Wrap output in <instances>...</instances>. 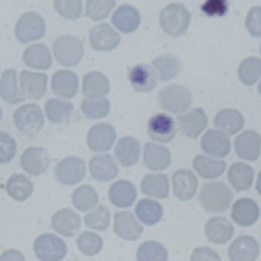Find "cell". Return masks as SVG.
Returning <instances> with one entry per match:
<instances>
[{
    "label": "cell",
    "mask_w": 261,
    "mask_h": 261,
    "mask_svg": "<svg viewBox=\"0 0 261 261\" xmlns=\"http://www.w3.org/2000/svg\"><path fill=\"white\" fill-rule=\"evenodd\" d=\"M148 135L157 142H170L175 135V123L171 116L165 113H156L148 121Z\"/></svg>",
    "instance_id": "cell-9"
},
{
    "label": "cell",
    "mask_w": 261,
    "mask_h": 261,
    "mask_svg": "<svg viewBox=\"0 0 261 261\" xmlns=\"http://www.w3.org/2000/svg\"><path fill=\"white\" fill-rule=\"evenodd\" d=\"M258 92H259V94L261 95V81L259 82V85H258Z\"/></svg>",
    "instance_id": "cell-55"
},
{
    "label": "cell",
    "mask_w": 261,
    "mask_h": 261,
    "mask_svg": "<svg viewBox=\"0 0 261 261\" xmlns=\"http://www.w3.org/2000/svg\"><path fill=\"white\" fill-rule=\"evenodd\" d=\"M201 8L208 16H222L227 11V2L224 0H207Z\"/></svg>",
    "instance_id": "cell-51"
},
{
    "label": "cell",
    "mask_w": 261,
    "mask_h": 261,
    "mask_svg": "<svg viewBox=\"0 0 261 261\" xmlns=\"http://www.w3.org/2000/svg\"><path fill=\"white\" fill-rule=\"evenodd\" d=\"M98 194L96 190L89 186L83 185L76 188L71 196L73 206L80 211H88L96 206L98 203Z\"/></svg>",
    "instance_id": "cell-40"
},
{
    "label": "cell",
    "mask_w": 261,
    "mask_h": 261,
    "mask_svg": "<svg viewBox=\"0 0 261 261\" xmlns=\"http://www.w3.org/2000/svg\"><path fill=\"white\" fill-rule=\"evenodd\" d=\"M110 84L100 71H90L83 79V94L87 99H100L109 93Z\"/></svg>",
    "instance_id": "cell-25"
},
{
    "label": "cell",
    "mask_w": 261,
    "mask_h": 261,
    "mask_svg": "<svg viewBox=\"0 0 261 261\" xmlns=\"http://www.w3.org/2000/svg\"><path fill=\"white\" fill-rule=\"evenodd\" d=\"M45 34V21L37 12H25L15 24V36L22 43H29L41 39Z\"/></svg>",
    "instance_id": "cell-7"
},
{
    "label": "cell",
    "mask_w": 261,
    "mask_h": 261,
    "mask_svg": "<svg viewBox=\"0 0 261 261\" xmlns=\"http://www.w3.org/2000/svg\"><path fill=\"white\" fill-rule=\"evenodd\" d=\"M232 197L230 189L224 182L211 181L202 186L199 201L206 211L221 213L229 207Z\"/></svg>",
    "instance_id": "cell-1"
},
{
    "label": "cell",
    "mask_w": 261,
    "mask_h": 261,
    "mask_svg": "<svg viewBox=\"0 0 261 261\" xmlns=\"http://www.w3.org/2000/svg\"><path fill=\"white\" fill-rule=\"evenodd\" d=\"M114 5V0H88L86 14L93 20H100L107 17Z\"/></svg>",
    "instance_id": "cell-47"
},
{
    "label": "cell",
    "mask_w": 261,
    "mask_h": 261,
    "mask_svg": "<svg viewBox=\"0 0 261 261\" xmlns=\"http://www.w3.org/2000/svg\"><path fill=\"white\" fill-rule=\"evenodd\" d=\"M108 197L114 206L125 208L132 206L135 202L137 198V190L130 181L119 179L110 186Z\"/></svg>",
    "instance_id": "cell-27"
},
{
    "label": "cell",
    "mask_w": 261,
    "mask_h": 261,
    "mask_svg": "<svg viewBox=\"0 0 261 261\" xmlns=\"http://www.w3.org/2000/svg\"><path fill=\"white\" fill-rule=\"evenodd\" d=\"M50 158L48 152L40 147L28 148L20 157L21 167L31 175L43 173L48 168Z\"/></svg>",
    "instance_id": "cell-20"
},
{
    "label": "cell",
    "mask_w": 261,
    "mask_h": 261,
    "mask_svg": "<svg viewBox=\"0 0 261 261\" xmlns=\"http://www.w3.org/2000/svg\"><path fill=\"white\" fill-rule=\"evenodd\" d=\"M191 21V13L180 3H170L166 5L160 12L159 22L163 31L172 36L182 35L189 28Z\"/></svg>",
    "instance_id": "cell-2"
},
{
    "label": "cell",
    "mask_w": 261,
    "mask_h": 261,
    "mask_svg": "<svg viewBox=\"0 0 261 261\" xmlns=\"http://www.w3.org/2000/svg\"><path fill=\"white\" fill-rule=\"evenodd\" d=\"M193 166L200 176L204 178H215L224 172L226 164L222 160H215L204 155H197L193 160Z\"/></svg>",
    "instance_id": "cell-38"
},
{
    "label": "cell",
    "mask_w": 261,
    "mask_h": 261,
    "mask_svg": "<svg viewBox=\"0 0 261 261\" xmlns=\"http://www.w3.org/2000/svg\"><path fill=\"white\" fill-rule=\"evenodd\" d=\"M158 99L165 110L170 113L180 114L189 109L192 103V93L182 85L170 84L161 89Z\"/></svg>",
    "instance_id": "cell-3"
},
{
    "label": "cell",
    "mask_w": 261,
    "mask_h": 261,
    "mask_svg": "<svg viewBox=\"0 0 261 261\" xmlns=\"http://www.w3.org/2000/svg\"><path fill=\"white\" fill-rule=\"evenodd\" d=\"M51 88L55 95L61 98H72L79 89V77L70 70H58L51 79Z\"/></svg>",
    "instance_id": "cell-24"
},
{
    "label": "cell",
    "mask_w": 261,
    "mask_h": 261,
    "mask_svg": "<svg viewBox=\"0 0 261 261\" xmlns=\"http://www.w3.org/2000/svg\"><path fill=\"white\" fill-rule=\"evenodd\" d=\"M233 231L234 229L231 222L225 217H211L205 224L207 240L216 245L227 243L232 238Z\"/></svg>",
    "instance_id": "cell-21"
},
{
    "label": "cell",
    "mask_w": 261,
    "mask_h": 261,
    "mask_svg": "<svg viewBox=\"0 0 261 261\" xmlns=\"http://www.w3.org/2000/svg\"><path fill=\"white\" fill-rule=\"evenodd\" d=\"M53 229L65 238H71L76 234L81 228V218L77 213L69 208L58 210L51 219Z\"/></svg>",
    "instance_id": "cell-15"
},
{
    "label": "cell",
    "mask_w": 261,
    "mask_h": 261,
    "mask_svg": "<svg viewBox=\"0 0 261 261\" xmlns=\"http://www.w3.org/2000/svg\"><path fill=\"white\" fill-rule=\"evenodd\" d=\"M112 22L120 32L132 33L140 25L141 16L137 8L129 4H122L114 11Z\"/></svg>",
    "instance_id": "cell-28"
},
{
    "label": "cell",
    "mask_w": 261,
    "mask_h": 261,
    "mask_svg": "<svg viewBox=\"0 0 261 261\" xmlns=\"http://www.w3.org/2000/svg\"><path fill=\"white\" fill-rule=\"evenodd\" d=\"M53 53L60 64L74 66L84 55V46L76 37L60 36L53 43Z\"/></svg>",
    "instance_id": "cell-5"
},
{
    "label": "cell",
    "mask_w": 261,
    "mask_h": 261,
    "mask_svg": "<svg viewBox=\"0 0 261 261\" xmlns=\"http://www.w3.org/2000/svg\"><path fill=\"white\" fill-rule=\"evenodd\" d=\"M114 232L125 241H136L143 232V226L130 211H118L114 214Z\"/></svg>",
    "instance_id": "cell-13"
},
{
    "label": "cell",
    "mask_w": 261,
    "mask_h": 261,
    "mask_svg": "<svg viewBox=\"0 0 261 261\" xmlns=\"http://www.w3.org/2000/svg\"><path fill=\"white\" fill-rule=\"evenodd\" d=\"M238 75L247 86L255 84L261 76V59L256 56L245 58L238 67Z\"/></svg>",
    "instance_id": "cell-41"
},
{
    "label": "cell",
    "mask_w": 261,
    "mask_h": 261,
    "mask_svg": "<svg viewBox=\"0 0 261 261\" xmlns=\"http://www.w3.org/2000/svg\"><path fill=\"white\" fill-rule=\"evenodd\" d=\"M138 218L146 225H154L158 223L163 216L162 206L151 199H142L135 208Z\"/></svg>",
    "instance_id": "cell-37"
},
{
    "label": "cell",
    "mask_w": 261,
    "mask_h": 261,
    "mask_svg": "<svg viewBox=\"0 0 261 261\" xmlns=\"http://www.w3.org/2000/svg\"><path fill=\"white\" fill-rule=\"evenodd\" d=\"M256 191L261 195V171L258 173L256 181Z\"/></svg>",
    "instance_id": "cell-54"
},
{
    "label": "cell",
    "mask_w": 261,
    "mask_h": 261,
    "mask_svg": "<svg viewBox=\"0 0 261 261\" xmlns=\"http://www.w3.org/2000/svg\"><path fill=\"white\" fill-rule=\"evenodd\" d=\"M227 178L237 191H246L253 182L254 169L247 163L234 162L228 169Z\"/></svg>",
    "instance_id": "cell-34"
},
{
    "label": "cell",
    "mask_w": 261,
    "mask_h": 261,
    "mask_svg": "<svg viewBox=\"0 0 261 261\" xmlns=\"http://www.w3.org/2000/svg\"><path fill=\"white\" fill-rule=\"evenodd\" d=\"M116 138L114 127L109 123H98L92 126L87 135V143L91 150L96 152L107 151Z\"/></svg>",
    "instance_id": "cell-11"
},
{
    "label": "cell",
    "mask_w": 261,
    "mask_h": 261,
    "mask_svg": "<svg viewBox=\"0 0 261 261\" xmlns=\"http://www.w3.org/2000/svg\"><path fill=\"white\" fill-rule=\"evenodd\" d=\"M190 261H221V259L213 249L198 247L192 252Z\"/></svg>",
    "instance_id": "cell-52"
},
{
    "label": "cell",
    "mask_w": 261,
    "mask_h": 261,
    "mask_svg": "<svg viewBox=\"0 0 261 261\" xmlns=\"http://www.w3.org/2000/svg\"><path fill=\"white\" fill-rule=\"evenodd\" d=\"M0 97L9 104H16L24 100V96L17 86L16 71L6 69L0 80Z\"/></svg>",
    "instance_id": "cell-35"
},
{
    "label": "cell",
    "mask_w": 261,
    "mask_h": 261,
    "mask_svg": "<svg viewBox=\"0 0 261 261\" xmlns=\"http://www.w3.org/2000/svg\"><path fill=\"white\" fill-rule=\"evenodd\" d=\"M34 252L40 261H61L66 256L67 246L61 238L43 233L35 240Z\"/></svg>",
    "instance_id": "cell-6"
},
{
    "label": "cell",
    "mask_w": 261,
    "mask_h": 261,
    "mask_svg": "<svg viewBox=\"0 0 261 261\" xmlns=\"http://www.w3.org/2000/svg\"><path fill=\"white\" fill-rule=\"evenodd\" d=\"M20 87L25 98L39 100L46 93L47 75L45 73L22 70L20 73Z\"/></svg>",
    "instance_id": "cell-23"
},
{
    "label": "cell",
    "mask_w": 261,
    "mask_h": 261,
    "mask_svg": "<svg viewBox=\"0 0 261 261\" xmlns=\"http://www.w3.org/2000/svg\"><path fill=\"white\" fill-rule=\"evenodd\" d=\"M73 106L69 102H65L59 99H49L45 103V112L48 119L54 123H61L66 120Z\"/></svg>",
    "instance_id": "cell-43"
},
{
    "label": "cell",
    "mask_w": 261,
    "mask_h": 261,
    "mask_svg": "<svg viewBox=\"0 0 261 261\" xmlns=\"http://www.w3.org/2000/svg\"><path fill=\"white\" fill-rule=\"evenodd\" d=\"M1 117H2V110H1V108H0V119H1Z\"/></svg>",
    "instance_id": "cell-56"
},
{
    "label": "cell",
    "mask_w": 261,
    "mask_h": 261,
    "mask_svg": "<svg viewBox=\"0 0 261 261\" xmlns=\"http://www.w3.org/2000/svg\"><path fill=\"white\" fill-rule=\"evenodd\" d=\"M260 215L258 204L249 198H241L237 200L231 208L230 216L232 220L240 226H250L254 224Z\"/></svg>",
    "instance_id": "cell-18"
},
{
    "label": "cell",
    "mask_w": 261,
    "mask_h": 261,
    "mask_svg": "<svg viewBox=\"0 0 261 261\" xmlns=\"http://www.w3.org/2000/svg\"><path fill=\"white\" fill-rule=\"evenodd\" d=\"M166 248L155 241H148L139 246L137 250V261H167Z\"/></svg>",
    "instance_id": "cell-42"
},
{
    "label": "cell",
    "mask_w": 261,
    "mask_h": 261,
    "mask_svg": "<svg viewBox=\"0 0 261 261\" xmlns=\"http://www.w3.org/2000/svg\"><path fill=\"white\" fill-rule=\"evenodd\" d=\"M141 191L143 194L156 198L164 199L168 196V178L163 173L146 174L141 181Z\"/></svg>",
    "instance_id": "cell-32"
},
{
    "label": "cell",
    "mask_w": 261,
    "mask_h": 261,
    "mask_svg": "<svg viewBox=\"0 0 261 261\" xmlns=\"http://www.w3.org/2000/svg\"><path fill=\"white\" fill-rule=\"evenodd\" d=\"M261 137L254 129L243 132L234 140V149L239 157L246 160H256L260 155Z\"/></svg>",
    "instance_id": "cell-19"
},
{
    "label": "cell",
    "mask_w": 261,
    "mask_h": 261,
    "mask_svg": "<svg viewBox=\"0 0 261 261\" xmlns=\"http://www.w3.org/2000/svg\"><path fill=\"white\" fill-rule=\"evenodd\" d=\"M82 111L91 119H98L105 117L110 110V103L106 98L100 99H87L82 102Z\"/></svg>",
    "instance_id": "cell-45"
},
{
    "label": "cell",
    "mask_w": 261,
    "mask_h": 261,
    "mask_svg": "<svg viewBox=\"0 0 261 261\" xmlns=\"http://www.w3.org/2000/svg\"><path fill=\"white\" fill-rule=\"evenodd\" d=\"M214 124L228 135H234L244 126L245 118L237 109L225 108L215 115Z\"/></svg>",
    "instance_id": "cell-36"
},
{
    "label": "cell",
    "mask_w": 261,
    "mask_h": 261,
    "mask_svg": "<svg viewBox=\"0 0 261 261\" xmlns=\"http://www.w3.org/2000/svg\"><path fill=\"white\" fill-rule=\"evenodd\" d=\"M260 51H261V45H260Z\"/></svg>",
    "instance_id": "cell-57"
},
{
    "label": "cell",
    "mask_w": 261,
    "mask_h": 261,
    "mask_svg": "<svg viewBox=\"0 0 261 261\" xmlns=\"http://www.w3.org/2000/svg\"><path fill=\"white\" fill-rule=\"evenodd\" d=\"M6 191L12 199L16 201H24L32 195L34 185L31 179L23 174H13L7 180Z\"/></svg>",
    "instance_id": "cell-39"
},
{
    "label": "cell",
    "mask_w": 261,
    "mask_h": 261,
    "mask_svg": "<svg viewBox=\"0 0 261 261\" xmlns=\"http://www.w3.org/2000/svg\"><path fill=\"white\" fill-rule=\"evenodd\" d=\"M132 87L139 92H150L157 84V75L154 68L146 63H139L132 66L127 73Z\"/></svg>",
    "instance_id": "cell-16"
},
{
    "label": "cell",
    "mask_w": 261,
    "mask_h": 261,
    "mask_svg": "<svg viewBox=\"0 0 261 261\" xmlns=\"http://www.w3.org/2000/svg\"><path fill=\"white\" fill-rule=\"evenodd\" d=\"M152 65L157 77L161 82L173 79L177 75L181 68L180 60L175 55L170 53L157 56L152 61Z\"/></svg>",
    "instance_id": "cell-33"
},
{
    "label": "cell",
    "mask_w": 261,
    "mask_h": 261,
    "mask_svg": "<svg viewBox=\"0 0 261 261\" xmlns=\"http://www.w3.org/2000/svg\"><path fill=\"white\" fill-rule=\"evenodd\" d=\"M259 252V244L253 237L241 236L229 245L228 258L230 261H255Z\"/></svg>",
    "instance_id": "cell-10"
},
{
    "label": "cell",
    "mask_w": 261,
    "mask_h": 261,
    "mask_svg": "<svg viewBox=\"0 0 261 261\" xmlns=\"http://www.w3.org/2000/svg\"><path fill=\"white\" fill-rule=\"evenodd\" d=\"M0 261H25V259L19 251L15 249H9L0 255Z\"/></svg>",
    "instance_id": "cell-53"
},
{
    "label": "cell",
    "mask_w": 261,
    "mask_h": 261,
    "mask_svg": "<svg viewBox=\"0 0 261 261\" xmlns=\"http://www.w3.org/2000/svg\"><path fill=\"white\" fill-rule=\"evenodd\" d=\"M89 169L91 175L98 181L111 180L118 173L117 164L109 154L94 156L90 160Z\"/></svg>",
    "instance_id": "cell-26"
},
{
    "label": "cell",
    "mask_w": 261,
    "mask_h": 261,
    "mask_svg": "<svg viewBox=\"0 0 261 261\" xmlns=\"http://www.w3.org/2000/svg\"><path fill=\"white\" fill-rule=\"evenodd\" d=\"M207 116L202 108H195L177 117L179 130L190 138H197L207 125Z\"/></svg>",
    "instance_id": "cell-22"
},
{
    "label": "cell",
    "mask_w": 261,
    "mask_h": 261,
    "mask_svg": "<svg viewBox=\"0 0 261 261\" xmlns=\"http://www.w3.org/2000/svg\"><path fill=\"white\" fill-rule=\"evenodd\" d=\"M114 154L122 166H132L136 164L140 158L141 145L139 141L133 137H123L117 142Z\"/></svg>",
    "instance_id": "cell-30"
},
{
    "label": "cell",
    "mask_w": 261,
    "mask_h": 261,
    "mask_svg": "<svg viewBox=\"0 0 261 261\" xmlns=\"http://www.w3.org/2000/svg\"><path fill=\"white\" fill-rule=\"evenodd\" d=\"M54 173L60 184L66 186L75 185L85 177L86 165L80 157H67L57 163Z\"/></svg>",
    "instance_id": "cell-8"
},
{
    "label": "cell",
    "mask_w": 261,
    "mask_h": 261,
    "mask_svg": "<svg viewBox=\"0 0 261 261\" xmlns=\"http://www.w3.org/2000/svg\"><path fill=\"white\" fill-rule=\"evenodd\" d=\"M84 219L87 227L95 230H105L110 223V212L107 207L101 205L87 213Z\"/></svg>",
    "instance_id": "cell-46"
},
{
    "label": "cell",
    "mask_w": 261,
    "mask_h": 261,
    "mask_svg": "<svg viewBox=\"0 0 261 261\" xmlns=\"http://www.w3.org/2000/svg\"><path fill=\"white\" fill-rule=\"evenodd\" d=\"M89 40L95 50L110 51L119 44L120 36L108 23L104 22L95 25L90 31Z\"/></svg>",
    "instance_id": "cell-12"
},
{
    "label": "cell",
    "mask_w": 261,
    "mask_h": 261,
    "mask_svg": "<svg viewBox=\"0 0 261 261\" xmlns=\"http://www.w3.org/2000/svg\"><path fill=\"white\" fill-rule=\"evenodd\" d=\"M198 179L189 169H178L172 174V190L176 198L181 201L191 200L197 191Z\"/></svg>",
    "instance_id": "cell-17"
},
{
    "label": "cell",
    "mask_w": 261,
    "mask_h": 261,
    "mask_svg": "<svg viewBox=\"0 0 261 261\" xmlns=\"http://www.w3.org/2000/svg\"><path fill=\"white\" fill-rule=\"evenodd\" d=\"M245 25L254 37H261V6H253L247 13Z\"/></svg>",
    "instance_id": "cell-50"
},
{
    "label": "cell",
    "mask_w": 261,
    "mask_h": 261,
    "mask_svg": "<svg viewBox=\"0 0 261 261\" xmlns=\"http://www.w3.org/2000/svg\"><path fill=\"white\" fill-rule=\"evenodd\" d=\"M76 245L81 253L86 256H95L103 248L102 238L92 231H84L76 239Z\"/></svg>",
    "instance_id": "cell-44"
},
{
    "label": "cell",
    "mask_w": 261,
    "mask_h": 261,
    "mask_svg": "<svg viewBox=\"0 0 261 261\" xmlns=\"http://www.w3.org/2000/svg\"><path fill=\"white\" fill-rule=\"evenodd\" d=\"M17 129L25 136H35L44 125V116L37 104H25L18 107L13 114Z\"/></svg>",
    "instance_id": "cell-4"
},
{
    "label": "cell",
    "mask_w": 261,
    "mask_h": 261,
    "mask_svg": "<svg viewBox=\"0 0 261 261\" xmlns=\"http://www.w3.org/2000/svg\"><path fill=\"white\" fill-rule=\"evenodd\" d=\"M171 160L170 151L163 146L146 143L144 146V164L151 170L165 169Z\"/></svg>",
    "instance_id": "cell-29"
},
{
    "label": "cell",
    "mask_w": 261,
    "mask_h": 261,
    "mask_svg": "<svg viewBox=\"0 0 261 261\" xmlns=\"http://www.w3.org/2000/svg\"><path fill=\"white\" fill-rule=\"evenodd\" d=\"M25 65L36 69H48L52 63V57L48 47L44 44H34L28 47L22 55Z\"/></svg>",
    "instance_id": "cell-31"
},
{
    "label": "cell",
    "mask_w": 261,
    "mask_h": 261,
    "mask_svg": "<svg viewBox=\"0 0 261 261\" xmlns=\"http://www.w3.org/2000/svg\"><path fill=\"white\" fill-rule=\"evenodd\" d=\"M16 143L14 139L4 132H0V164L9 162L15 155Z\"/></svg>",
    "instance_id": "cell-49"
},
{
    "label": "cell",
    "mask_w": 261,
    "mask_h": 261,
    "mask_svg": "<svg viewBox=\"0 0 261 261\" xmlns=\"http://www.w3.org/2000/svg\"><path fill=\"white\" fill-rule=\"evenodd\" d=\"M55 10L63 17L68 19H77L82 13V1L81 0H65L54 1Z\"/></svg>",
    "instance_id": "cell-48"
},
{
    "label": "cell",
    "mask_w": 261,
    "mask_h": 261,
    "mask_svg": "<svg viewBox=\"0 0 261 261\" xmlns=\"http://www.w3.org/2000/svg\"><path fill=\"white\" fill-rule=\"evenodd\" d=\"M201 147L211 156L224 157L230 151V140L224 132L211 128L202 137Z\"/></svg>",
    "instance_id": "cell-14"
}]
</instances>
